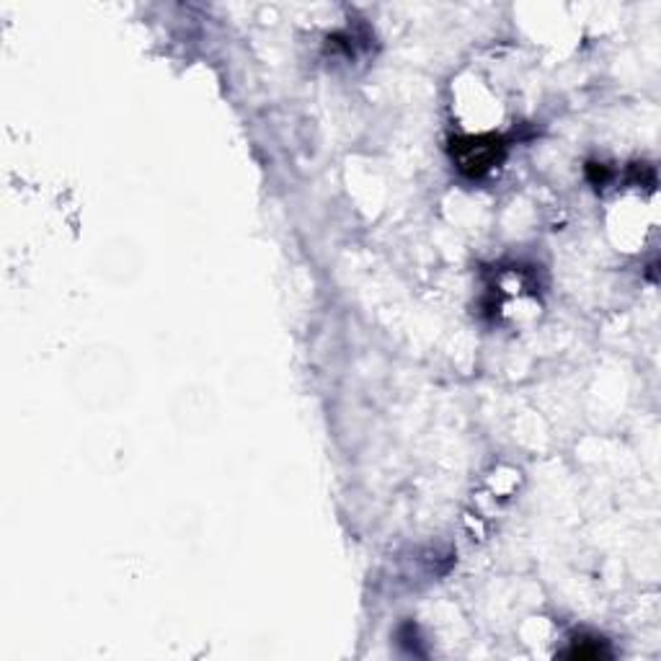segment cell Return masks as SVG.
Listing matches in <instances>:
<instances>
[{"label":"cell","instance_id":"cell-1","mask_svg":"<svg viewBox=\"0 0 661 661\" xmlns=\"http://www.w3.org/2000/svg\"><path fill=\"white\" fill-rule=\"evenodd\" d=\"M452 153L458 155V165L462 173H468V176H481V173L494 169V165L501 161L504 145L501 140L494 135L462 138L458 140Z\"/></svg>","mask_w":661,"mask_h":661}]
</instances>
